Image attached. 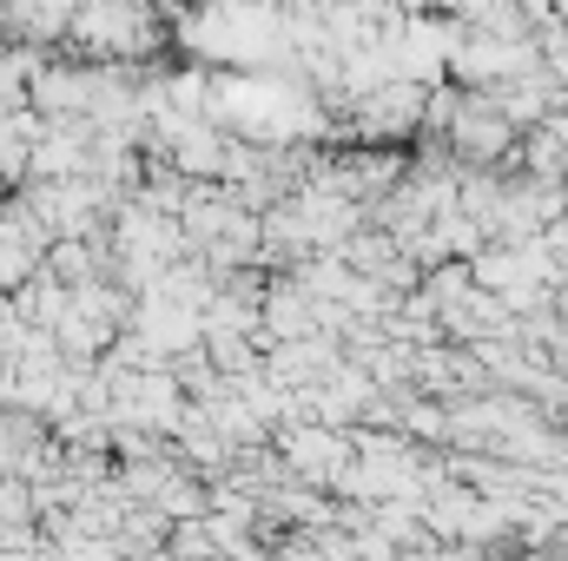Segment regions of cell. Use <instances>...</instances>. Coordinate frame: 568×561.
Returning a JSON list of instances; mask_svg holds the SVG:
<instances>
[{
  "label": "cell",
  "instance_id": "6da1fadb",
  "mask_svg": "<svg viewBox=\"0 0 568 561\" xmlns=\"http://www.w3.org/2000/svg\"><path fill=\"white\" fill-rule=\"evenodd\" d=\"M556 13H568V0H556Z\"/></svg>",
  "mask_w": 568,
  "mask_h": 561
}]
</instances>
